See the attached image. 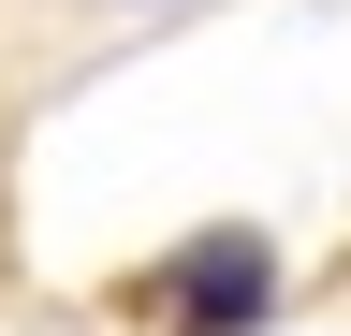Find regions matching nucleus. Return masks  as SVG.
<instances>
[{
  "instance_id": "nucleus-1",
  "label": "nucleus",
  "mask_w": 351,
  "mask_h": 336,
  "mask_svg": "<svg viewBox=\"0 0 351 336\" xmlns=\"http://www.w3.org/2000/svg\"><path fill=\"white\" fill-rule=\"evenodd\" d=\"M59 15H73V29H103V15L132 29V15H161V0H59Z\"/></svg>"
}]
</instances>
